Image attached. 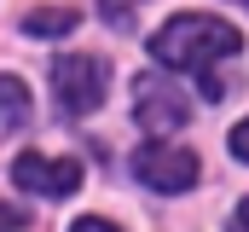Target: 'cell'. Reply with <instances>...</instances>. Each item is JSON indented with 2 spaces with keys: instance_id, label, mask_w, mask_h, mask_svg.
Segmentation results:
<instances>
[{
  "instance_id": "4",
  "label": "cell",
  "mask_w": 249,
  "mask_h": 232,
  "mask_svg": "<svg viewBox=\"0 0 249 232\" xmlns=\"http://www.w3.org/2000/svg\"><path fill=\"white\" fill-rule=\"evenodd\" d=\"M133 174H139L151 192H186V186H197V157H191L186 145L151 139V145L133 151Z\"/></svg>"
},
{
  "instance_id": "13",
  "label": "cell",
  "mask_w": 249,
  "mask_h": 232,
  "mask_svg": "<svg viewBox=\"0 0 249 232\" xmlns=\"http://www.w3.org/2000/svg\"><path fill=\"white\" fill-rule=\"evenodd\" d=\"M244 6H249V0H244Z\"/></svg>"
},
{
  "instance_id": "6",
  "label": "cell",
  "mask_w": 249,
  "mask_h": 232,
  "mask_svg": "<svg viewBox=\"0 0 249 232\" xmlns=\"http://www.w3.org/2000/svg\"><path fill=\"white\" fill-rule=\"evenodd\" d=\"M23 122H29V87L18 76H0V134L23 128Z\"/></svg>"
},
{
  "instance_id": "5",
  "label": "cell",
  "mask_w": 249,
  "mask_h": 232,
  "mask_svg": "<svg viewBox=\"0 0 249 232\" xmlns=\"http://www.w3.org/2000/svg\"><path fill=\"white\" fill-rule=\"evenodd\" d=\"M12 180H18L23 192H35V197H70V192L81 186V163H75V157H41V151H23V157L12 163Z\"/></svg>"
},
{
  "instance_id": "2",
  "label": "cell",
  "mask_w": 249,
  "mask_h": 232,
  "mask_svg": "<svg viewBox=\"0 0 249 232\" xmlns=\"http://www.w3.org/2000/svg\"><path fill=\"white\" fill-rule=\"evenodd\" d=\"M105 87H110L105 58H93V53H64L53 64V93H58V105L70 116H93L105 105Z\"/></svg>"
},
{
  "instance_id": "10",
  "label": "cell",
  "mask_w": 249,
  "mask_h": 232,
  "mask_svg": "<svg viewBox=\"0 0 249 232\" xmlns=\"http://www.w3.org/2000/svg\"><path fill=\"white\" fill-rule=\"evenodd\" d=\"M232 157H244V163H249V122L232 128Z\"/></svg>"
},
{
  "instance_id": "8",
  "label": "cell",
  "mask_w": 249,
  "mask_h": 232,
  "mask_svg": "<svg viewBox=\"0 0 249 232\" xmlns=\"http://www.w3.org/2000/svg\"><path fill=\"white\" fill-rule=\"evenodd\" d=\"M133 6H139V0H99L105 23H127V18H133Z\"/></svg>"
},
{
  "instance_id": "9",
  "label": "cell",
  "mask_w": 249,
  "mask_h": 232,
  "mask_svg": "<svg viewBox=\"0 0 249 232\" xmlns=\"http://www.w3.org/2000/svg\"><path fill=\"white\" fill-rule=\"evenodd\" d=\"M0 232H29V215L12 209V203H0Z\"/></svg>"
},
{
  "instance_id": "3",
  "label": "cell",
  "mask_w": 249,
  "mask_h": 232,
  "mask_svg": "<svg viewBox=\"0 0 249 232\" xmlns=\"http://www.w3.org/2000/svg\"><path fill=\"white\" fill-rule=\"evenodd\" d=\"M133 116H139V128L168 134V128H186L191 122V99L168 81V76H139V81H133Z\"/></svg>"
},
{
  "instance_id": "11",
  "label": "cell",
  "mask_w": 249,
  "mask_h": 232,
  "mask_svg": "<svg viewBox=\"0 0 249 232\" xmlns=\"http://www.w3.org/2000/svg\"><path fill=\"white\" fill-rule=\"evenodd\" d=\"M70 232H122V227H110V221H99V215H81Z\"/></svg>"
},
{
  "instance_id": "7",
  "label": "cell",
  "mask_w": 249,
  "mask_h": 232,
  "mask_svg": "<svg viewBox=\"0 0 249 232\" xmlns=\"http://www.w3.org/2000/svg\"><path fill=\"white\" fill-rule=\"evenodd\" d=\"M75 23H81V18H75L70 6H41V12H29V18H23V29H29V35H70Z\"/></svg>"
},
{
  "instance_id": "12",
  "label": "cell",
  "mask_w": 249,
  "mask_h": 232,
  "mask_svg": "<svg viewBox=\"0 0 249 232\" xmlns=\"http://www.w3.org/2000/svg\"><path fill=\"white\" fill-rule=\"evenodd\" d=\"M232 232H249V197L238 203V215H232Z\"/></svg>"
},
{
  "instance_id": "1",
  "label": "cell",
  "mask_w": 249,
  "mask_h": 232,
  "mask_svg": "<svg viewBox=\"0 0 249 232\" xmlns=\"http://www.w3.org/2000/svg\"><path fill=\"white\" fill-rule=\"evenodd\" d=\"M238 47H244V35H238L232 23L209 18V12H180L174 23H162V29L151 35V58L168 64V70H197V81H203L209 99L226 93V81L214 76V64L232 58Z\"/></svg>"
}]
</instances>
